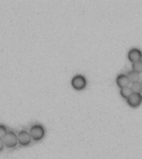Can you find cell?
<instances>
[{"mask_svg":"<svg viewBox=\"0 0 142 159\" xmlns=\"http://www.w3.org/2000/svg\"><path fill=\"white\" fill-rule=\"evenodd\" d=\"M87 85V80L82 75H77L72 79V86L75 89L81 90Z\"/></svg>","mask_w":142,"mask_h":159,"instance_id":"3957f363","label":"cell"},{"mask_svg":"<svg viewBox=\"0 0 142 159\" xmlns=\"http://www.w3.org/2000/svg\"><path fill=\"white\" fill-rule=\"evenodd\" d=\"M132 70L140 74L142 71V61L133 62L132 63Z\"/></svg>","mask_w":142,"mask_h":159,"instance_id":"30bf717a","label":"cell"},{"mask_svg":"<svg viewBox=\"0 0 142 159\" xmlns=\"http://www.w3.org/2000/svg\"><path fill=\"white\" fill-rule=\"evenodd\" d=\"M126 101L130 107L136 108V107L140 106V104H141V94H139V93H131L126 99Z\"/></svg>","mask_w":142,"mask_h":159,"instance_id":"5b68a950","label":"cell"},{"mask_svg":"<svg viewBox=\"0 0 142 159\" xmlns=\"http://www.w3.org/2000/svg\"><path fill=\"white\" fill-rule=\"evenodd\" d=\"M130 89L131 90L132 93H139L140 94L142 91V84L140 81L134 82L130 84Z\"/></svg>","mask_w":142,"mask_h":159,"instance_id":"9c48e42d","label":"cell"},{"mask_svg":"<svg viewBox=\"0 0 142 159\" xmlns=\"http://www.w3.org/2000/svg\"><path fill=\"white\" fill-rule=\"evenodd\" d=\"M126 75L128 77V79H129L130 82L134 83V82L140 81V74L137 73V72L133 71V70H130V71H128Z\"/></svg>","mask_w":142,"mask_h":159,"instance_id":"ba28073f","label":"cell"},{"mask_svg":"<svg viewBox=\"0 0 142 159\" xmlns=\"http://www.w3.org/2000/svg\"><path fill=\"white\" fill-rule=\"evenodd\" d=\"M7 132V128L5 127V125L0 124V139H2V137L4 136Z\"/></svg>","mask_w":142,"mask_h":159,"instance_id":"7c38bea8","label":"cell"},{"mask_svg":"<svg viewBox=\"0 0 142 159\" xmlns=\"http://www.w3.org/2000/svg\"><path fill=\"white\" fill-rule=\"evenodd\" d=\"M128 59L133 62L141 61V52L138 48H132L128 52Z\"/></svg>","mask_w":142,"mask_h":159,"instance_id":"8992f818","label":"cell"},{"mask_svg":"<svg viewBox=\"0 0 142 159\" xmlns=\"http://www.w3.org/2000/svg\"><path fill=\"white\" fill-rule=\"evenodd\" d=\"M120 93H121V95L123 98H125V99H126L127 98L129 97L130 94H131L132 92L131 90H130V87H125V88H121V89Z\"/></svg>","mask_w":142,"mask_h":159,"instance_id":"8fae6325","label":"cell"},{"mask_svg":"<svg viewBox=\"0 0 142 159\" xmlns=\"http://www.w3.org/2000/svg\"><path fill=\"white\" fill-rule=\"evenodd\" d=\"M29 134L31 135L32 139L35 141H38L44 137L45 129L41 124H34L33 126L31 127Z\"/></svg>","mask_w":142,"mask_h":159,"instance_id":"7a4b0ae2","label":"cell"},{"mask_svg":"<svg viewBox=\"0 0 142 159\" xmlns=\"http://www.w3.org/2000/svg\"><path fill=\"white\" fill-rule=\"evenodd\" d=\"M116 84L121 89V88H125V87H129L130 85V80L128 79L126 75L125 74H120L117 75L116 77Z\"/></svg>","mask_w":142,"mask_h":159,"instance_id":"52a82bcc","label":"cell"},{"mask_svg":"<svg viewBox=\"0 0 142 159\" xmlns=\"http://www.w3.org/2000/svg\"><path fill=\"white\" fill-rule=\"evenodd\" d=\"M2 141L4 146H7V148H14L17 144V135L13 131H7L2 137Z\"/></svg>","mask_w":142,"mask_h":159,"instance_id":"6da1fadb","label":"cell"},{"mask_svg":"<svg viewBox=\"0 0 142 159\" xmlns=\"http://www.w3.org/2000/svg\"><path fill=\"white\" fill-rule=\"evenodd\" d=\"M3 143H2V139H0V151H2V148H3Z\"/></svg>","mask_w":142,"mask_h":159,"instance_id":"4fadbf2b","label":"cell"},{"mask_svg":"<svg viewBox=\"0 0 142 159\" xmlns=\"http://www.w3.org/2000/svg\"><path fill=\"white\" fill-rule=\"evenodd\" d=\"M17 143H19L22 146H27L32 141V138L29 132L26 130H21L17 135Z\"/></svg>","mask_w":142,"mask_h":159,"instance_id":"277c9868","label":"cell"}]
</instances>
